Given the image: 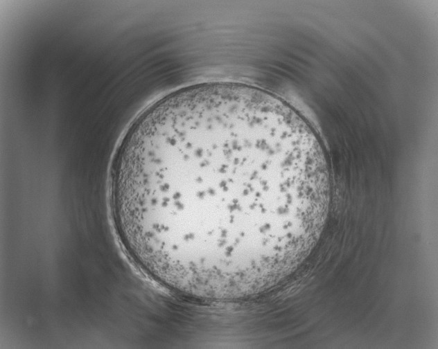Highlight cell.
Listing matches in <instances>:
<instances>
[{"instance_id":"1","label":"cell","mask_w":438,"mask_h":349,"mask_svg":"<svg viewBox=\"0 0 438 349\" xmlns=\"http://www.w3.org/2000/svg\"><path fill=\"white\" fill-rule=\"evenodd\" d=\"M110 196L130 258L174 293L235 301L275 287L324 227L331 177L308 123L261 89L209 82L173 91L131 123Z\"/></svg>"}]
</instances>
